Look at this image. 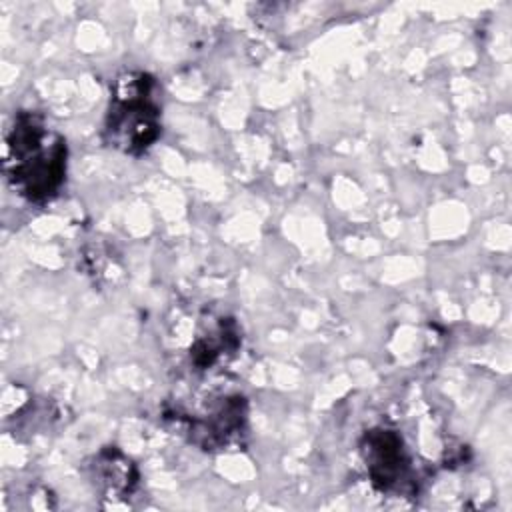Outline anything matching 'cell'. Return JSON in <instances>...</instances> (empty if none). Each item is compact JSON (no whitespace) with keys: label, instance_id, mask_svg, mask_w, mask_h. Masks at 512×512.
Returning <instances> with one entry per match:
<instances>
[{"label":"cell","instance_id":"obj_4","mask_svg":"<svg viewBox=\"0 0 512 512\" xmlns=\"http://www.w3.org/2000/svg\"><path fill=\"white\" fill-rule=\"evenodd\" d=\"M96 476L112 492H130L136 484L132 462L118 450H104L96 458Z\"/></svg>","mask_w":512,"mask_h":512},{"label":"cell","instance_id":"obj_3","mask_svg":"<svg viewBox=\"0 0 512 512\" xmlns=\"http://www.w3.org/2000/svg\"><path fill=\"white\" fill-rule=\"evenodd\" d=\"M360 452L372 484L382 492L400 490L408 482L410 458L402 436L390 428H372L362 436Z\"/></svg>","mask_w":512,"mask_h":512},{"label":"cell","instance_id":"obj_1","mask_svg":"<svg viewBox=\"0 0 512 512\" xmlns=\"http://www.w3.org/2000/svg\"><path fill=\"white\" fill-rule=\"evenodd\" d=\"M68 146L64 136L50 128L36 112H18L6 134L4 174L22 198L44 204L66 180Z\"/></svg>","mask_w":512,"mask_h":512},{"label":"cell","instance_id":"obj_2","mask_svg":"<svg viewBox=\"0 0 512 512\" xmlns=\"http://www.w3.org/2000/svg\"><path fill=\"white\" fill-rule=\"evenodd\" d=\"M158 84L146 72H124L116 78L104 120L106 142L130 156H142L160 138Z\"/></svg>","mask_w":512,"mask_h":512}]
</instances>
